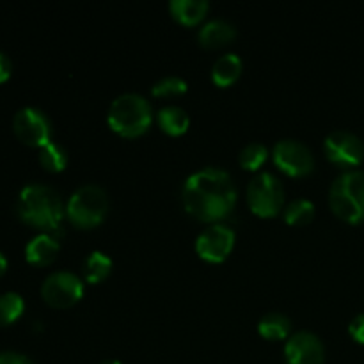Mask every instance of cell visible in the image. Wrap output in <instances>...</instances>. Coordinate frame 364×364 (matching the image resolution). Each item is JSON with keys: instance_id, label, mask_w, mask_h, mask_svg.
I'll list each match as a JSON object with an SVG mask.
<instances>
[{"instance_id": "obj_14", "label": "cell", "mask_w": 364, "mask_h": 364, "mask_svg": "<svg viewBox=\"0 0 364 364\" xmlns=\"http://www.w3.org/2000/svg\"><path fill=\"white\" fill-rule=\"evenodd\" d=\"M59 252V240L48 233H41L32 238L25 247V256L34 265H48Z\"/></svg>"}, {"instance_id": "obj_4", "label": "cell", "mask_w": 364, "mask_h": 364, "mask_svg": "<svg viewBox=\"0 0 364 364\" xmlns=\"http://www.w3.org/2000/svg\"><path fill=\"white\" fill-rule=\"evenodd\" d=\"M329 203L340 219L350 224L364 220V173L345 171L333 181L329 191Z\"/></svg>"}, {"instance_id": "obj_25", "label": "cell", "mask_w": 364, "mask_h": 364, "mask_svg": "<svg viewBox=\"0 0 364 364\" xmlns=\"http://www.w3.org/2000/svg\"><path fill=\"white\" fill-rule=\"evenodd\" d=\"M348 333L354 338L355 341L364 345V315H358L350 322V327H348Z\"/></svg>"}, {"instance_id": "obj_6", "label": "cell", "mask_w": 364, "mask_h": 364, "mask_svg": "<svg viewBox=\"0 0 364 364\" xmlns=\"http://www.w3.org/2000/svg\"><path fill=\"white\" fill-rule=\"evenodd\" d=\"M249 208L259 217H274L284 203L283 183L272 173H259L247 185Z\"/></svg>"}, {"instance_id": "obj_28", "label": "cell", "mask_w": 364, "mask_h": 364, "mask_svg": "<svg viewBox=\"0 0 364 364\" xmlns=\"http://www.w3.org/2000/svg\"><path fill=\"white\" fill-rule=\"evenodd\" d=\"M6 269H7V262H6V258H4L2 252H0V276L6 272Z\"/></svg>"}, {"instance_id": "obj_10", "label": "cell", "mask_w": 364, "mask_h": 364, "mask_svg": "<svg viewBox=\"0 0 364 364\" xmlns=\"http://www.w3.org/2000/svg\"><path fill=\"white\" fill-rule=\"evenodd\" d=\"M13 128L18 137L28 146H45L50 142L52 127L45 114L36 107H23L16 112L13 119Z\"/></svg>"}, {"instance_id": "obj_15", "label": "cell", "mask_w": 364, "mask_h": 364, "mask_svg": "<svg viewBox=\"0 0 364 364\" xmlns=\"http://www.w3.org/2000/svg\"><path fill=\"white\" fill-rule=\"evenodd\" d=\"M242 73V59L237 53H224L213 63L212 78L217 85H231Z\"/></svg>"}, {"instance_id": "obj_18", "label": "cell", "mask_w": 364, "mask_h": 364, "mask_svg": "<svg viewBox=\"0 0 364 364\" xmlns=\"http://www.w3.org/2000/svg\"><path fill=\"white\" fill-rule=\"evenodd\" d=\"M258 331L267 340H283L291 331V322L283 313L270 311L262 316L258 323Z\"/></svg>"}, {"instance_id": "obj_20", "label": "cell", "mask_w": 364, "mask_h": 364, "mask_svg": "<svg viewBox=\"0 0 364 364\" xmlns=\"http://www.w3.org/2000/svg\"><path fill=\"white\" fill-rule=\"evenodd\" d=\"M39 162H41V166L48 171H55V173L57 171H63L68 164L66 149L53 141L46 142V144L41 146V149H39Z\"/></svg>"}, {"instance_id": "obj_11", "label": "cell", "mask_w": 364, "mask_h": 364, "mask_svg": "<svg viewBox=\"0 0 364 364\" xmlns=\"http://www.w3.org/2000/svg\"><path fill=\"white\" fill-rule=\"evenodd\" d=\"M235 244V231L224 224H212L196 238V251L203 259L219 263L226 259Z\"/></svg>"}, {"instance_id": "obj_19", "label": "cell", "mask_w": 364, "mask_h": 364, "mask_svg": "<svg viewBox=\"0 0 364 364\" xmlns=\"http://www.w3.org/2000/svg\"><path fill=\"white\" fill-rule=\"evenodd\" d=\"M110 269H112V259L102 251L91 252L84 262V274L89 283H98V281L105 279Z\"/></svg>"}, {"instance_id": "obj_7", "label": "cell", "mask_w": 364, "mask_h": 364, "mask_svg": "<svg viewBox=\"0 0 364 364\" xmlns=\"http://www.w3.org/2000/svg\"><path fill=\"white\" fill-rule=\"evenodd\" d=\"M84 294V283L80 277L68 270L53 272L43 281L41 295L53 308H70L80 301Z\"/></svg>"}, {"instance_id": "obj_1", "label": "cell", "mask_w": 364, "mask_h": 364, "mask_svg": "<svg viewBox=\"0 0 364 364\" xmlns=\"http://www.w3.org/2000/svg\"><path fill=\"white\" fill-rule=\"evenodd\" d=\"M237 188L230 174L219 167H205L191 174L183 185V205L201 220H219L233 210Z\"/></svg>"}, {"instance_id": "obj_17", "label": "cell", "mask_w": 364, "mask_h": 364, "mask_svg": "<svg viewBox=\"0 0 364 364\" xmlns=\"http://www.w3.org/2000/svg\"><path fill=\"white\" fill-rule=\"evenodd\" d=\"M210 4L206 0H173L169 9L178 21L185 25H194L205 18Z\"/></svg>"}, {"instance_id": "obj_24", "label": "cell", "mask_w": 364, "mask_h": 364, "mask_svg": "<svg viewBox=\"0 0 364 364\" xmlns=\"http://www.w3.org/2000/svg\"><path fill=\"white\" fill-rule=\"evenodd\" d=\"M185 91H187V82L181 77H176V75H169V77L160 78V80H156L151 87V92L155 96H174L181 95V92Z\"/></svg>"}, {"instance_id": "obj_5", "label": "cell", "mask_w": 364, "mask_h": 364, "mask_svg": "<svg viewBox=\"0 0 364 364\" xmlns=\"http://www.w3.org/2000/svg\"><path fill=\"white\" fill-rule=\"evenodd\" d=\"M109 210V196L100 185L87 183L78 187L68 199L66 213L78 228H92L103 220Z\"/></svg>"}, {"instance_id": "obj_8", "label": "cell", "mask_w": 364, "mask_h": 364, "mask_svg": "<svg viewBox=\"0 0 364 364\" xmlns=\"http://www.w3.org/2000/svg\"><path fill=\"white\" fill-rule=\"evenodd\" d=\"M276 166L290 176H306L315 167V156L304 142L297 139H283L272 149Z\"/></svg>"}, {"instance_id": "obj_23", "label": "cell", "mask_w": 364, "mask_h": 364, "mask_svg": "<svg viewBox=\"0 0 364 364\" xmlns=\"http://www.w3.org/2000/svg\"><path fill=\"white\" fill-rule=\"evenodd\" d=\"M23 308L25 304L21 295L14 294V291L0 295V326L14 322L23 313Z\"/></svg>"}, {"instance_id": "obj_2", "label": "cell", "mask_w": 364, "mask_h": 364, "mask_svg": "<svg viewBox=\"0 0 364 364\" xmlns=\"http://www.w3.org/2000/svg\"><path fill=\"white\" fill-rule=\"evenodd\" d=\"M18 213L32 226L57 230L63 220L64 208L59 192L43 183H31L21 188L18 198Z\"/></svg>"}, {"instance_id": "obj_26", "label": "cell", "mask_w": 364, "mask_h": 364, "mask_svg": "<svg viewBox=\"0 0 364 364\" xmlns=\"http://www.w3.org/2000/svg\"><path fill=\"white\" fill-rule=\"evenodd\" d=\"M0 364H34L25 355L16 352H0Z\"/></svg>"}, {"instance_id": "obj_29", "label": "cell", "mask_w": 364, "mask_h": 364, "mask_svg": "<svg viewBox=\"0 0 364 364\" xmlns=\"http://www.w3.org/2000/svg\"><path fill=\"white\" fill-rule=\"evenodd\" d=\"M98 364H121L119 361H116V359H105V361L98 363Z\"/></svg>"}, {"instance_id": "obj_21", "label": "cell", "mask_w": 364, "mask_h": 364, "mask_svg": "<svg viewBox=\"0 0 364 364\" xmlns=\"http://www.w3.org/2000/svg\"><path fill=\"white\" fill-rule=\"evenodd\" d=\"M283 215L288 224H306L315 215V205L304 198L294 199V201L287 205Z\"/></svg>"}, {"instance_id": "obj_9", "label": "cell", "mask_w": 364, "mask_h": 364, "mask_svg": "<svg viewBox=\"0 0 364 364\" xmlns=\"http://www.w3.org/2000/svg\"><path fill=\"white\" fill-rule=\"evenodd\" d=\"M326 155L331 162L343 167H355L364 159V144L355 134L347 130L331 132L323 142Z\"/></svg>"}, {"instance_id": "obj_13", "label": "cell", "mask_w": 364, "mask_h": 364, "mask_svg": "<svg viewBox=\"0 0 364 364\" xmlns=\"http://www.w3.org/2000/svg\"><path fill=\"white\" fill-rule=\"evenodd\" d=\"M235 36H237V28L231 21L224 20V18H213L203 25L198 39L206 48H217V46L228 45Z\"/></svg>"}, {"instance_id": "obj_12", "label": "cell", "mask_w": 364, "mask_h": 364, "mask_svg": "<svg viewBox=\"0 0 364 364\" xmlns=\"http://www.w3.org/2000/svg\"><path fill=\"white\" fill-rule=\"evenodd\" d=\"M284 358L288 364H323L326 348L315 333L299 331L287 341Z\"/></svg>"}, {"instance_id": "obj_27", "label": "cell", "mask_w": 364, "mask_h": 364, "mask_svg": "<svg viewBox=\"0 0 364 364\" xmlns=\"http://www.w3.org/2000/svg\"><path fill=\"white\" fill-rule=\"evenodd\" d=\"M11 75V60L4 52H0V82L7 80Z\"/></svg>"}, {"instance_id": "obj_3", "label": "cell", "mask_w": 364, "mask_h": 364, "mask_svg": "<svg viewBox=\"0 0 364 364\" xmlns=\"http://www.w3.org/2000/svg\"><path fill=\"white\" fill-rule=\"evenodd\" d=\"M107 119L110 128L123 137H137L151 124V105L137 92H123L110 103Z\"/></svg>"}, {"instance_id": "obj_22", "label": "cell", "mask_w": 364, "mask_h": 364, "mask_svg": "<svg viewBox=\"0 0 364 364\" xmlns=\"http://www.w3.org/2000/svg\"><path fill=\"white\" fill-rule=\"evenodd\" d=\"M267 156H269V149L262 142H249L247 146L240 149V155H238V162L244 169L256 171L262 167V164L265 162Z\"/></svg>"}, {"instance_id": "obj_16", "label": "cell", "mask_w": 364, "mask_h": 364, "mask_svg": "<svg viewBox=\"0 0 364 364\" xmlns=\"http://www.w3.org/2000/svg\"><path fill=\"white\" fill-rule=\"evenodd\" d=\"M156 121H159L160 128L169 135L185 134L188 124H191V117H188L187 110L178 105L162 107L156 114Z\"/></svg>"}]
</instances>
